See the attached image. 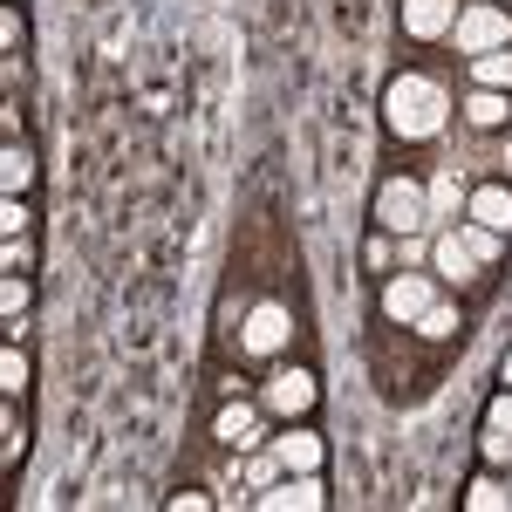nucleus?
<instances>
[{
	"mask_svg": "<svg viewBox=\"0 0 512 512\" xmlns=\"http://www.w3.org/2000/svg\"><path fill=\"white\" fill-rule=\"evenodd\" d=\"M444 117H451V96H444L431 76H396L390 89H383V123H390L403 144L437 137V130H444Z\"/></svg>",
	"mask_w": 512,
	"mask_h": 512,
	"instance_id": "f257e3e1",
	"label": "nucleus"
},
{
	"mask_svg": "<svg viewBox=\"0 0 512 512\" xmlns=\"http://www.w3.org/2000/svg\"><path fill=\"white\" fill-rule=\"evenodd\" d=\"M376 226L390 239L431 233V192H424L417 178H383V192H376Z\"/></svg>",
	"mask_w": 512,
	"mask_h": 512,
	"instance_id": "f03ea898",
	"label": "nucleus"
},
{
	"mask_svg": "<svg viewBox=\"0 0 512 512\" xmlns=\"http://www.w3.org/2000/svg\"><path fill=\"white\" fill-rule=\"evenodd\" d=\"M451 41H458V55H492V48L512 41V14L506 7H458Z\"/></svg>",
	"mask_w": 512,
	"mask_h": 512,
	"instance_id": "7ed1b4c3",
	"label": "nucleus"
},
{
	"mask_svg": "<svg viewBox=\"0 0 512 512\" xmlns=\"http://www.w3.org/2000/svg\"><path fill=\"white\" fill-rule=\"evenodd\" d=\"M431 301H437V280H431V274H417V267H403V274H390V280H383V315H390V321H403V328H410V321L424 315Z\"/></svg>",
	"mask_w": 512,
	"mask_h": 512,
	"instance_id": "20e7f679",
	"label": "nucleus"
},
{
	"mask_svg": "<svg viewBox=\"0 0 512 512\" xmlns=\"http://www.w3.org/2000/svg\"><path fill=\"white\" fill-rule=\"evenodd\" d=\"M260 403H267L274 417L294 424V417H308V410H315V376H308V369H280V376H267Z\"/></svg>",
	"mask_w": 512,
	"mask_h": 512,
	"instance_id": "39448f33",
	"label": "nucleus"
},
{
	"mask_svg": "<svg viewBox=\"0 0 512 512\" xmlns=\"http://www.w3.org/2000/svg\"><path fill=\"white\" fill-rule=\"evenodd\" d=\"M287 335H294L287 308H280V301H260V308L246 315V335H239V342H246V355H280V349H287Z\"/></svg>",
	"mask_w": 512,
	"mask_h": 512,
	"instance_id": "423d86ee",
	"label": "nucleus"
},
{
	"mask_svg": "<svg viewBox=\"0 0 512 512\" xmlns=\"http://www.w3.org/2000/svg\"><path fill=\"white\" fill-rule=\"evenodd\" d=\"M253 506H260V512H315V506H328V492H321L315 472H287V485L260 492Z\"/></svg>",
	"mask_w": 512,
	"mask_h": 512,
	"instance_id": "0eeeda50",
	"label": "nucleus"
},
{
	"mask_svg": "<svg viewBox=\"0 0 512 512\" xmlns=\"http://www.w3.org/2000/svg\"><path fill=\"white\" fill-rule=\"evenodd\" d=\"M451 21H458V0H403V35L437 41L451 35Z\"/></svg>",
	"mask_w": 512,
	"mask_h": 512,
	"instance_id": "6e6552de",
	"label": "nucleus"
},
{
	"mask_svg": "<svg viewBox=\"0 0 512 512\" xmlns=\"http://www.w3.org/2000/svg\"><path fill=\"white\" fill-rule=\"evenodd\" d=\"M431 274L437 280H458V287H465V280H478V260H472V246L458 239V226L431 239Z\"/></svg>",
	"mask_w": 512,
	"mask_h": 512,
	"instance_id": "1a4fd4ad",
	"label": "nucleus"
},
{
	"mask_svg": "<svg viewBox=\"0 0 512 512\" xmlns=\"http://www.w3.org/2000/svg\"><path fill=\"white\" fill-rule=\"evenodd\" d=\"M274 458H280V472H321V437L301 431V424H287V431L274 437Z\"/></svg>",
	"mask_w": 512,
	"mask_h": 512,
	"instance_id": "9d476101",
	"label": "nucleus"
},
{
	"mask_svg": "<svg viewBox=\"0 0 512 512\" xmlns=\"http://www.w3.org/2000/svg\"><path fill=\"white\" fill-rule=\"evenodd\" d=\"M465 219L492 226V233H512V185H478V192L465 198Z\"/></svg>",
	"mask_w": 512,
	"mask_h": 512,
	"instance_id": "9b49d317",
	"label": "nucleus"
},
{
	"mask_svg": "<svg viewBox=\"0 0 512 512\" xmlns=\"http://www.w3.org/2000/svg\"><path fill=\"white\" fill-rule=\"evenodd\" d=\"M212 437L233 444V451H253V444H260V410H253V403H226L219 424H212Z\"/></svg>",
	"mask_w": 512,
	"mask_h": 512,
	"instance_id": "f8f14e48",
	"label": "nucleus"
},
{
	"mask_svg": "<svg viewBox=\"0 0 512 512\" xmlns=\"http://www.w3.org/2000/svg\"><path fill=\"white\" fill-rule=\"evenodd\" d=\"M506 117H512L506 89H472V96H465V123H478V130H499Z\"/></svg>",
	"mask_w": 512,
	"mask_h": 512,
	"instance_id": "ddd939ff",
	"label": "nucleus"
},
{
	"mask_svg": "<svg viewBox=\"0 0 512 512\" xmlns=\"http://www.w3.org/2000/svg\"><path fill=\"white\" fill-rule=\"evenodd\" d=\"M472 82H478V89H506V96H512V41H506V48H492V55H472Z\"/></svg>",
	"mask_w": 512,
	"mask_h": 512,
	"instance_id": "4468645a",
	"label": "nucleus"
},
{
	"mask_svg": "<svg viewBox=\"0 0 512 512\" xmlns=\"http://www.w3.org/2000/svg\"><path fill=\"white\" fill-rule=\"evenodd\" d=\"M0 185H7V192H28V185H35V158H28V144H7V151H0Z\"/></svg>",
	"mask_w": 512,
	"mask_h": 512,
	"instance_id": "2eb2a0df",
	"label": "nucleus"
},
{
	"mask_svg": "<svg viewBox=\"0 0 512 512\" xmlns=\"http://www.w3.org/2000/svg\"><path fill=\"white\" fill-rule=\"evenodd\" d=\"M465 506L472 512H512V485H499V478H472Z\"/></svg>",
	"mask_w": 512,
	"mask_h": 512,
	"instance_id": "dca6fc26",
	"label": "nucleus"
},
{
	"mask_svg": "<svg viewBox=\"0 0 512 512\" xmlns=\"http://www.w3.org/2000/svg\"><path fill=\"white\" fill-rule=\"evenodd\" d=\"M410 328H417L424 342H444V335H458V308H444V301H431V308H424V315L410 321Z\"/></svg>",
	"mask_w": 512,
	"mask_h": 512,
	"instance_id": "f3484780",
	"label": "nucleus"
},
{
	"mask_svg": "<svg viewBox=\"0 0 512 512\" xmlns=\"http://www.w3.org/2000/svg\"><path fill=\"white\" fill-rule=\"evenodd\" d=\"M458 239L472 246V260L485 267V260H499V239L506 233H492V226H478V219H458Z\"/></svg>",
	"mask_w": 512,
	"mask_h": 512,
	"instance_id": "a211bd4d",
	"label": "nucleus"
},
{
	"mask_svg": "<svg viewBox=\"0 0 512 512\" xmlns=\"http://www.w3.org/2000/svg\"><path fill=\"white\" fill-rule=\"evenodd\" d=\"M424 192H431V219H451V212L465 205V192H458V171H444V178H437V185H424Z\"/></svg>",
	"mask_w": 512,
	"mask_h": 512,
	"instance_id": "6ab92c4d",
	"label": "nucleus"
},
{
	"mask_svg": "<svg viewBox=\"0 0 512 512\" xmlns=\"http://www.w3.org/2000/svg\"><path fill=\"white\" fill-rule=\"evenodd\" d=\"M21 383H28V355L7 342V349H0V390H7V396H21Z\"/></svg>",
	"mask_w": 512,
	"mask_h": 512,
	"instance_id": "aec40b11",
	"label": "nucleus"
},
{
	"mask_svg": "<svg viewBox=\"0 0 512 512\" xmlns=\"http://www.w3.org/2000/svg\"><path fill=\"white\" fill-rule=\"evenodd\" d=\"M0 315H7V321H21V315H28V280H21V274H7V280H0Z\"/></svg>",
	"mask_w": 512,
	"mask_h": 512,
	"instance_id": "412c9836",
	"label": "nucleus"
},
{
	"mask_svg": "<svg viewBox=\"0 0 512 512\" xmlns=\"http://www.w3.org/2000/svg\"><path fill=\"white\" fill-rule=\"evenodd\" d=\"M396 260H403V267H424V260H431V239H424V233H403V239H396Z\"/></svg>",
	"mask_w": 512,
	"mask_h": 512,
	"instance_id": "4be33fe9",
	"label": "nucleus"
},
{
	"mask_svg": "<svg viewBox=\"0 0 512 512\" xmlns=\"http://www.w3.org/2000/svg\"><path fill=\"white\" fill-rule=\"evenodd\" d=\"M0 226H7V233H21V226H28V205H21V192H7V205H0Z\"/></svg>",
	"mask_w": 512,
	"mask_h": 512,
	"instance_id": "5701e85b",
	"label": "nucleus"
},
{
	"mask_svg": "<svg viewBox=\"0 0 512 512\" xmlns=\"http://www.w3.org/2000/svg\"><path fill=\"white\" fill-rule=\"evenodd\" d=\"M485 424L512 437V390H499V396H492V417H485Z\"/></svg>",
	"mask_w": 512,
	"mask_h": 512,
	"instance_id": "b1692460",
	"label": "nucleus"
},
{
	"mask_svg": "<svg viewBox=\"0 0 512 512\" xmlns=\"http://www.w3.org/2000/svg\"><path fill=\"white\" fill-rule=\"evenodd\" d=\"M0 260H7V274H21V267H28V239L7 233V253H0Z\"/></svg>",
	"mask_w": 512,
	"mask_h": 512,
	"instance_id": "393cba45",
	"label": "nucleus"
},
{
	"mask_svg": "<svg viewBox=\"0 0 512 512\" xmlns=\"http://www.w3.org/2000/svg\"><path fill=\"white\" fill-rule=\"evenodd\" d=\"M0 41H7V48H21V14H14V7L0 14Z\"/></svg>",
	"mask_w": 512,
	"mask_h": 512,
	"instance_id": "a878e982",
	"label": "nucleus"
},
{
	"mask_svg": "<svg viewBox=\"0 0 512 512\" xmlns=\"http://www.w3.org/2000/svg\"><path fill=\"white\" fill-rule=\"evenodd\" d=\"M390 260H396V246H390V233H383V239H369V267H390Z\"/></svg>",
	"mask_w": 512,
	"mask_h": 512,
	"instance_id": "bb28decb",
	"label": "nucleus"
},
{
	"mask_svg": "<svg viewBox=\"0 0 512 512\" xmlns=\"http://www.w3.org/2000/svg\"><path fill=\"white\" fill-rule=\"evenodd\" d=\"M274 472H280V458H253V472H246V478H253V485H274Z\"/></svg>",
	"mask_w": 512,
	"mask_h": 512,
	"instance_id": "cd10ccee",
	"label": "nucleus"
},
{
	"mask_svg": "<svg viewBox=\"0 0 512 512\" xmlns=\"http://www.w3.org/2000/svg\"><path fill=\"white\" fill-rule=\"evenodd\" d=\"M499 376H506V390H512V355H506V369H499Z\"/></svg>",
	"mask_w": 512,
	"mask_h": 512,
	"instance_id": "c85d7f7f",
	"label": "nucleus"
}]
</instances>
